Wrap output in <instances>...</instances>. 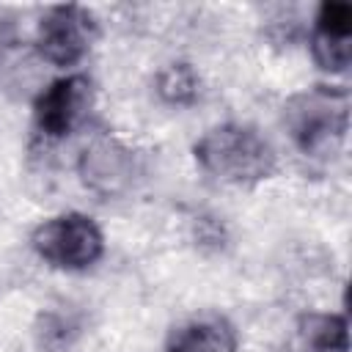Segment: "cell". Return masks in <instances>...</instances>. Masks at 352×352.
I'll return each instance as SVG.
<instances>
[{
	"instance_id": "cell-1",
	"label": "cell",
	"mask_w": 352,
	"mask_h": 352,
	"mask_svg": "<svg viewBox=\"0 0 352 352\" xmlns=\"http://www.w3.org/2000/svg\"><path fill=\"white\" fill-rule=\"evenodd\" d=\"M192 157L209 179L234 187L261 184L278 170V154L272 143L256 126L239 121L209 126L195 140Z\"/></svg>"
},
{
	"instance_id": "cell-8",
	"label": "cell",
	"mask_w": 352,
	"mask_h": 352,
	"mask_svg": "<svg viewBox=\"0 0 352 352\" xmlns=\"http://www.w3.org/2000/svg\"><path fill=\"white\" fill-rule=\"evenodd\" d=\"M300 352H349V324L344 314H305L297 324Z\"/></svg>"
},
{
	"instance_id": "cell-10",
	"label": "cell",
	"mask_w": 352,
	"mask_h": 352,
	"mask_svg": "<svg viewBox=\"0 0 352 352\" xmlns=\"http://www.w3.org/2000/svg\"><path fill=\"white\" fill-rule=\"evenodd\" d=\"M311 58L322 72L344 74L352 63V38L311 33Z\"/></svg>"
},
{
	"instance_id": "cell-6",
	"label": "cell",
	"mask_w": 352,
	"mask_h": 352,
	"mask_svg": "<svg viewBox=\"0 0 352 352\" xmlns=\"http://www.w3.org/2000/svg\"><path fill=\"white\" fill-rule=\"evenodd\" d=\"M77 170L88 190L99 195H121L132 190L135 179L140 176V162L138 154L124 143L102 138L80 154Z\"/></svg>"
},
{
	"instance_id": "cell-11",
	"label": "cell",
	"mask_w": 352,
	"mask_h": 352,
	"mask_svg": "<svg viewBox=\"0 0 352 352\" xmlns=\"http://www.w3.org/2000/svg\"><path fill=\"white\" fill-rule=\"evenodd\" d=\"M314 33L352 38V6L344 0H324L314 16Z\"/></svg>"
},
{
	"instance_id": "cell-12",
	"label": "cell",
	"mask_w": 352,
	"mask_h": 352,
	"mask_svg": "<svg viewBox=\"0 0 352 352\" xmlns=\"http://www.w3.org/2000/svg\"><path fill=\"white\" fill-rule=\"evenodd\" d=\"M226 234H223V226L212 217H201L198 220V242L201 245H223Z\"/></svg>"
},
{
	"instance_id": "cell-5",
	"label": "cell",
	"mask_w": 352,
	"mask_h": 352,
	"mask_svg": "<svg viewBox=\"0 0 352 352\" xmlns=\"http://www.w3.org/2000/svg\"><path fill=\"white\" fill-rule=\"evenodd\" d=\"M94 104V82L88 74H66L52 80L33 102V124L36 129L50 138H66L80 121L82 116L91 110Z\"/></svg>"
},
{
	"instance_id": "cell-3",
	"label": "cell",
	"mask_w": 352,
	"mask_h": 352,
	"mask_svg": "<svg viewBox=\"0 0 352 352\" xmlns=\"http://www.w3.org/2000/svg\"><path fill=\"white\" fill-rule=\"evenodd\" d=\"M33 253L50 267L80 272L94 267L104 253V234L91 214L63 212L41 220L30 234Z\"/></svg>"
},
{
	"instance_id": "cell-2",
	"label": "cell",
	"mask_w": 352,
	"mask_h": 352,
	"mask_svg": "<svg viewBox=\"0 0 352 352\" xmlns=\"http://www.w3.org/2000/svg\"><path fill=\"white\" fill-rule=\"evenodd\" d=\"M283 126L305 157H327L346 138L349 96L344 88L314 85L289 96L283 104Z\"/></svg>"
},
{
	"instance_id": "cell-9",
	"label": "cell",
	"mask_w": 352,
	"mask_h": 352,
	"mask_svg": "<svg viewBox=\"0 0 352 352\" xmlns=\"http://www.w3.org/2000/svg\"><path fill=\"white\" fill-rule=\"evenodd\" d=\"M154 91L170 107H190L201 96V77L187 60H173L157 72Z\"/></svg>"
},
{
	"instance_id": "cell-4",
	"label": "cell",
	"mask_w": 352,
	"mask_h": 352,
	"mask_svg": "<svg viewBox=\"0 0 352 352\" xmlns=\"http://www.w3.org/2000/svg\"><path fill=\"white\" fill-rule=\"evenodd\" d=\"M94 36H96L94 14L77 3H63L41 14L36 25V50L47 63L69 69L88 55Z\"/></svg>"
},
{
	"instance_id": "cell-7",
	"label": "cell",
	"mask_w": 352,
	"mask_h": 352,
	"mask_svg": "<svg viewBox=\"0 0 352 352\" xmlns=\"http://www.w3.org/2000/svg\"><path fill=\"white\" fill-rule=\"evenodd\" d=\"M236 330L223 316H195L170 327L165 352H236Z\"/></svg>"
}]
</instances>
